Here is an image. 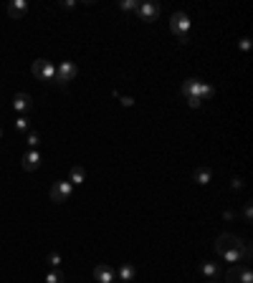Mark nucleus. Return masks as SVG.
<instances>
[{
  "instance_id": "f257e3e1",
  "label": "nucleus",
  "mask_w": 253,
  "mask_h": 283,
  "mask_svg": "<svg viewBox=\"0 0 253 283\" xmlns=\"http://www.w3.org/2000/svg\"><path fill=\"white\" fill-rule=\"evenodd\" d=\"M215 250H218V256L223 261H228V263H238V261H243V258L246 261L251 258V245L246 240H241L238 235H230V233L218 235Z\"/></svg>"
},
{
  "instance_id": "f03ea898",
  "label": "nucleus",
  "mask_w": 253,
  "mask_h": 283,
  "mask_svg": "<svg viewBox=\"0 0 253 283\" xmlns=\"http://www.w3.org/2000/svg\"><path fill=\"white\" fill-rule=\"evenodd\" d=\"M215 94V88L210 86V84H205V81H200V79H187L185 84H183V96L187 99V104L192 109H198L200 104L205 101V99H210Z\"/></svg>"
},
{
  "instance_id": "7ed1b4c3",
  "label": "nucleus",
  "mask_w": 253,
  "mask_h": 283,
  "mask_svg": "<svg viewBox=\"0 0 253 283\" xmlns=\"http://www.w3.org/2000/svg\"><path fill=\"white\" fill-rule=\"evenodd\" d=\"M170 31L180 38V43H187L190 41V18L185 13H175L170 18Z\"/></svg>"
},
{
  "instance_id": "20e7f679",
  "label": "nucleus",
  "mask_w": 253,
  "mask_h": 283,
  "mask_svg": "<svg viewBox=\"0 0 253 283\" xmlns=\"http://www.w3.org/2000/svg\"><path fill=\"white\" fill-rule=\"evenodd\" d=\"M228 283H253V273L248 263H233V268L226 273Z\"/></svg>"
},
{
  "instance_id": "39448f33",
  "label": "nucleus",
  "mask_w": 253,
  "mask_h": 283,
  "mask_svg": "<svg viewBox=\"0 0 253 283\" xmlns=\"http://www.w3.org/2000/svg\"><path fill=\"white\" fill-rule=\"evenodd\" d=\"M31 73L43 79V81H51V79H56V66L51 61H46V58H36L33 66H31Z\"/></svg>"
},
{
  "instance_id": "423d86ee",
  "label": "nucleus",
  "mask_w": 253,
  "mask_h": 283,
  "mask_svg": "<svg viewBox=\"0 0 253 283\" xmlns=\"http://www.w3.org/2000/svg\"><path fill=\"white\" fill-rule=\"evenodd\" d=\"M71 192H73V185L69 182V180H58V182H53V187H51V200L53 202H66L69 197H71Z\"/></svg>"
},
{
  "instance_id": "0eeeda50",
  "label": "nucleus",
  "mask_w": 253,
  "mask_h": 283,
  "mask_svg": "<svg viewBox=\"0 0 253 283\" xmlns=\"http://www.w3.org/2000/svg\"><path fill=\"white\" fill-rule=\"evenodd\" d=\"M76 73H79V68H76V64H73V61H61V64L56 66V81L66 84L71 79H76Z\"/></svg>"
},
{
  "instance_id": "6e6552de",
  "label": "nucleus",
  "mask_w": 253,
  "mask_h": 283,
  "mask_svg": "<svg viewBox=\"0 0 253 283\" xmlns=\"http://www.w3.org/2000/svg\"><path fill=\"white\" fill-rule=\"evenodd\" d=\"M94 278H96V283H114L116 281V271H114L112 265L101 263V265L94 268Z\"/></svg>"
},
{
  "instance_id": "1a4fd4ad",
  "label": "nucleus",
  "mask_w": 253,
  "mask_h": 283,
  "mask_svg": "<svg viewBox=\"0 0 253 283\" xmlns=\"http://www.w3.org/2000/svg\"><path fill=\"white\" fill-rule=\"evenodd\" d=\"M31 107H33V99H31V94L21 91V94H16V96H13V109H16V111L25 114V111H31Z\"/></svg>"
},
{
  "instance_id": "9d476101",
  "label": "nucleus",
  "mask_w": 253,
  "mask_h": 283,
  "mask_svg": "<svg viewBox=\"0 0 253 283\" xmlns=\"http://www.w3.org/2000/svg\"><path fill=\"white\" fill-rule=\"evenodd\" d=\"M137 16H139L142 21H155V18L160 16V5H157V3H139Z\"/></svg>"
},
{
  "instance_id": "9b49d317",
  "label": "nucleus",
  "mask_w": 253,
  "mask_h": 283,
  "mask_svg": "<svg viewBox=\"0 0 253 283\" xmlns=\"http://www.w3.org/2000/svg\"><path fill=\"white\" fill-rule=\"evenodd\" d=\"M38 165H41V154H38V150H28V154L23 157V170H25V172H36Z\"/></svg>"
},
{
  "instance_id": "f8f14e48",
  "label": "nucleus",
  "mask_w": 253,
  "mask_h": 283,
  "mask_svg": "<svg viewBox=\"0 0 253 283\" xmlns=\"http://www.w3.org/2000/svg\"><path fill=\"white\" fill-rule=\"evenodd\" d=\"M25 13H28V3H25V0H13V3L8 5V16H10L13 21L23 18Z\"/></svg>"
},
{
  "instance_id": "ddd939ff",
  "label": "nucleus",
  "mask_w": 253,
  "mask_h": 283,
  "mask_svg": "<svg viewBox=\"0 0 253 283\" xmlns=\"http://www.w3.org/2000/svg\"><path fill=\"white\" fill-rule=\"evenodd\" d=\"M69 182H71V185H84V182H86V170H84L81 165L71 167V172H69Z\"/></svg>"
},
{
  "instance_id": "4468645a",
  "label": "nucleus",
  "mask_w": 253,
  "mask_h": 283,
  "mask_svg": "<svg viewBox=\"0 0 253 283\" xmlns=\"http://www.w3.org/2000/svg\"><path fill=\"white\" fill-rule=\"evenodd\" d=\"M192 180H195L198 185H207V182L213 180V172L207 170V167H198L195 172H192Z\"/></svg>"
},
{
  "instance_id": "2eb2a0df",
  "label": "nucleus",
  "mask_w": 253,
  "mask_h": 283,
  "mask_svg": "<svg viewBox=\"0 0 253 283\" xmlns=\"http://www.w3.org/2000/svg\"><path fill=\"white\" fill-rule=\"evenodd\" d=\"M132 278H135V265L132 263H124L122 268L116 271V281H122V283H129Z\"/></svg>"
},
{
  "instance_id": "dca6fc26",
  "label": "nucleus",
  "mask_w": 253,
  "mask_h": 283,
  "mask_svg": "<svg viewBox=\"0 0 253 283\" xmlns=\"http://www.w3.org/2000/svg\"><path fill=\"white\" fill-rule=\"evenodd\" d=\"M200 273H203L205 278H215V276L220 273V265H218V263H210V261H205V263L200 265Z\"/></svg>"
},
{
  "instance_id": "f3484780",
  "label": "nucleus",
  "mask_w": 253,
  "mask_h": 283,
  "mask_svg": "<svg viewBox=\"0 0 253 283\" xmlns=\"http://www.w3.org/2000/svg\"><path fill=\"white\" fill-rule=\"evenodd\" d=\"M25 144L31 147V150H36V147L41 144V137H38L36 131H31V134H25Z\"/></svg>"
},
{
  "instance_id": "a211bd4d",
  "label": "nucleus",
  "mask_w": 253,
  "mask_h": 283,
  "mask_svg": "<svg viewBox=\"0 0 253 283\" xmlns=\"http://www.w3.org/2000/svg\"><path fill=\"white\" fill-rule=\"evenodd\" d=\"M46 283H64V273L56 268V271H51V273L46 276Z\"/></svg>"
},
{
  "instance_id": "6ab92c4d",
  "label": "nucleus",
  "mask_w": 253,
  "mask_h": 283,
  "mask_svg": "<svg viewBox=\"0 0 253 283\" xmlns=\"http://www.w3.org/2000/svg\"><path fill=\"white\" fill-rule=\"evenodd\" d=\"M28 124H31V119H28V116H18L16 119V129L18 131H28Z\"/></svg>"
},
{
  "instance_id": "aec40b11",
  "label": "nucleus",
  "mask_w": 253,
  "mask_h": 283,
  "mask_svg": "<svg viewBox=\"0 0 253 283\" xmlns=\"http://www.w3.org/2000/svg\"><path fill=\"white\" fill-rule=\"evenodd\" d=\"M119 8H122V10H137L139 3H137V0H122V5H119Z\"/></svg>"
},
{
  "instance_id": "412c9836",
  "label": "nucleus",
  "mask_w": 253,
  "mask_h": 283,
  "mask_svg": "<svg viewBox=\"0 0 253 283\" xmlns=\"http://www.w3.org/2000/svg\"><path fill=\"white\" fill-rule=\"evenodd\" d=\"M48 263L53 268H58V265H61V256H58V253H48Z\"/></svg>"
},
{
  "instance_id": "4be33fe9",
  "label": "nucleus",
  "mask_w": 253,
  "mask_h": 283,
  "mask_svg": "<svg viewBox=\"0 0 253 283\" xmlns=\"http://www.w3.org/2000/svg\"><path fill=\"white\" fill-rule=\"evenodd\" d=\"M114 96H116L119 101H122L124 107H132V104H135V99H132V96H119V91H114Z\"/></svg>"
},
{
  "instance_id": "5701e85b",
  "label": "nucleus",
  "mask_w": 253,
  "mask_h": 283,
  "mask_svg": "<svg viewBox=\"0 0 253 283\" xmlns=\"http://www.w3.org/2000/svg\"><path fill=\"white\" fill-rule=\"evenodd\" d=\"M243 187V180L241 177H235V180H230V190H241Z\"/></svg>"
},
{
  "instance_id": "b1692460",
  "label": "nucleus",
  "mask_w": 253,
  "mask_h": 283,
  "mask_svg": "<svg viewBox=\"0 0 253 283\" xmlns=\"http://www.w3.org/2000/svg\"><path fill=\"white\" fill-rule=\"evenodd\" d=\"M243 218H246V222H251V218H253V210H251V202H246V210H243Z\"/></svg>"
},
{
  "instance_id": "393cba45",
  "label": "nucleus",
  "mask_w": 253,
  "mask_h": 283,
  "mask_svg": "<svg viewBox=\"0 0 253 283\" xmlns=\"http://www.w3.org/2000/svg\"><path fill=\"white\" fill-rule=\"evenodd\" d=\"M241 48H243V51L251 48V38H243V41H241Z\"/></svg>"
},
{
  "instance_id": "a878e982",
  "label": "nucleus",
  "mask_w": 253,
  "mask_h": 283,
  "mask_svg": "<svg viewBox=\"0 0 253 283\" xmlns=\"http://www.w3.org/2000/svg\"><path fill=\"white\" fill-rule=\"evenodd\" d=\"M0 139H3V129H0Z\"/></svg>"
},
{
  "instance_id": "bb28decb",
  "label": "nucleus",
  "mask_w": 253,
  "mask_h": 283,
  "mask_svg": "<svg viewBox=\"0 0 253 283\" xmlns=\"http://www.w3.org/2000/svg\"><path fill=\"white\" fill-rule=\"evenodd\" d=\"M114 283H122V281H114Z\"/></svg>"
},
{
  "instance_id": "cd10ccee",
  "label": "nucleus",
  "mask_w": 253,
  "mask_h": 283,
  "mask_svg": "<svg viewBox=\"0 0 253 283\" xmlns=\"http://www.w3.org/2000/svg\"><path fill=\"white\" fill-rule=\"evenodd\" d=\"M207 283H215V281H207Z\"/></svg>"
}]
</instances>
